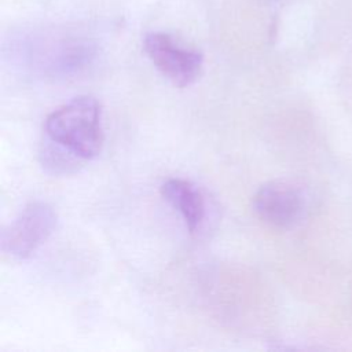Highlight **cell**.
Here are the masks:
<instances>
[{
    "label": "cell",
    "instance_id": "cell-1",
    "mask_svg": "<svg viewBox=\"0 0 352 352\" xmlns=\"http://www.w3.org/2000/svg\"><path fill=\"white\" fill-rule=\"evenodd\" d=\"M44 140L80 161L99 155L103 146L102 107L81 95L51 111L44 121Z\"/></svg>",
    "mask_w": 352,
    "mask_h": 352
},
{
    "label": "cell",
    "instance_id": "cell-2",
    "mask_svg": "<svg viewBox=\"0 0 352 352\" xmlns=\"http://www.w3.org/2000/svg\"><path fill=\"white\" fill-rule=\"evenodd\" d=\"M56 213L43 201L29 202L1 231V250L12 258L30 257L52 234Z\"/></svg>",
    "mask_w": 352,
    "mask_h": 352
},
{
    "label": "cell",
    "instance_id": "cell-3",
    "mask_svg": "<svg viewBox=\"0 0 352 352\" xmlns=\"http://www.w3.org/2000/svg\"><path fill=\"white\" fill-rule=\"evenodd\" d=\"M143 48L160 73L180 88L195 82L202 72L204 55L180 44L169 33H147L143 38Z\"/></svg>",
    "mask_w": 352,
    "mask_h": 352
},
{
    "label": "cell",
    "instance_id": "cell-4",
    "mask_svg": "<svg viewBox=\"0 0 352 352\" xmlns=\"http://www.w3.org/2000/svg\"><path fill=\"white\" fill-rule=\"evenodd\" d=\"M307 194L292 180L278 179L263 184L253 195L252 208L265 224L289 230L297 226L307 210Z\"/></svg>",
    "mask_w": 352,
    "mask_h": 352
},
{
    "label": "cell",
    "instance_id": "cell-5",
    "mask_svg": "<svg viewBox=\"0 0 352 352\" xmlns=\"http://www.w3.org/2000/svg\"><path fill=\"white\" fill-rule=\"evenodd\" d=\"M161 195L182 214L191 234L199 230L205 217V201L197 186L184 179H168L161 186Z\"/></svg>",
    "mask_w": 352,
    "mask_h": 352
}]
</instances>
